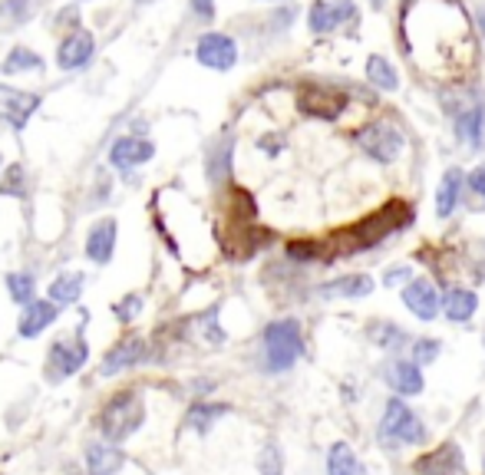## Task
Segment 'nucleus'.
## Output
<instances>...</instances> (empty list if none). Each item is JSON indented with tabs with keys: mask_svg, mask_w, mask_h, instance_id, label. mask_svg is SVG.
<instances>
[{
	"mask_svg": "<svg viewBox=\"0 0 485 475\" xmlns=\"http://www.w3.org/2000/svg\"><path fill=\"white\" fill-rule=\"evenodd\" d=\"M409 222H413V208H409V202L393 198V202L383 205L377 215L363 218L360 224H353L350 232L337 234V238H333V244H337V251H340V254L367 251V248H373V244L387 242V238H390V234H396L400 228H406Z\"/></svg>",
	"mask_w": 485,
	"mask_h": 475,
	"instance_id": "f257e3e1",
	"label": "nucleus"
},
{
	"mask_svg": "<svg viewBox=\"0 0 485 475\" xmlns=\"http://www.w3.org/2000/svg\"><path fill=\"white\" fill-rule=\"evenodd\" d=\"M143 419H145V406L135 389L116 393L103 406V413H99V433L109 443H123V439H129L135 429L143 426Z\"/></svg>",
	"mask_w": 485,
	"mask_h": 475,
	"instance_id": "f03ea898",
	"label": "nucleus"
},
{
	"mask_svg": "<svg viewBox=\"0 0 485 475\" xmlns=\"http://www.w3.org/2000/svg\"><path fill=\"white\" fill-rule=\"evenodd\" d=\"M304 353V337H301V324L294 317L275 320L265 330V360L271 373H284L297 363Z\"/></svg>",
	"mask_w": 485,
	"mask_h": 475,
	"instance_id": "7ed1b4c3",
	"label": "nucleus"
},
{
	"mask_svg": "<svg viewBox=\"0 0 485 475\" xmlns=\"http://www.w3.org/2000/svg\"><path fill=\"white\" fill-rule=\"evenodd\" d=\"M380 436L393 439V443H403V446H419V443H426V426L419 423V416L400 397H393L387 403V409H383Z\"/></svg>",
	"mask_w": 485,
	"mask_h": 475,
	"instance_id": "20e7f679",
	"label": "nucleus"
},
{
	"mask_svg": "<svg viewBox=\"0 0 485 475\" xmlns=\"http://www.w3.org/2000/svg\"><path fill=\"white\" fill-rule=\"evenodd\" d=\"M357 146L380 165H390L400 159L403 146H406V136L393 123H373V126H363L357 132Z\"/></svg>",
	"mask_w": 485,
	"mask_h": 475,
	"instance_id": "39448f33",
	"label": "nucleus"
},
{
	"mask_svg": "<svg viewBox=\"0 0 485 475\" xmlns=\"http://www.w3.org/2000/svg\"><path fill=\"white\" fill-rule=\"evenodd\" d=\"M195 59L201 67L225 73L238 63V43L229 33H201L199 43H195Z\"/></svg>",
	"mask_w": 485,
	"mask_h": 475,
	"instance_id": "423d86ee",
	"label": "nucleus"
},
{
	"mask_svg": "<svg viewBox=\"0 0 485 475\" xmlns=\"http://www.w3.org/2000/svg\"><path fill=\"white\" fill-rule=\"evenodd\" d=\"M297 106L311 113V116H321V119H337L347 109V96H343L340 89L333 87H321V83H304L301 93H297Z\"/></svg>",
	"mask_w": 485,
	"mask_h": 475,
	"instance_id": "0eeeda50",
	"label": "nucleus"
},
{
	"mask_svg": "<svg viewBox=\"0 0 485 475\" xmlns=\"http://www.w3.org/2000/svg\"><path fill=\"white\" fill-rule=\"evenodd\" d=\"M406 475H466V456L456 443H446V446L419 456Z\"/></svg>",
	"mask_w": 485,
	"mask_h": 475,
	"instance_id": "6e6552de",
	"label": "nucleus"
},
{
	"mask_svg": "<svg viewBox=\"0 0 485 475\" xmlns=\"http://www.w3.org/2000/svg\"><path fill=\"white\" fill-rule=\"evenodd\" d=\"M403 304L416 320H433L443 311V297L429 278H413L409 284H403Z\"/></svg>",
	"mask_w": 485,
	"mask_h": 475,
	"instance_id": "1a4fd4ad",
	"label": "nucleus"
},
{
	"mask_svg": "<svg viewBox=\"0 0 485 475\" xmlns=\"http://www.w3.org/2000/svg\"><path fill=\"white\" fill-rule=\"evenodd\" d=\"M86 357H89V350H86L83 340H57L53 347H50V357H47V370H50V379H63V377H73L77 370H83Z\"/></svg>",
	"mask_w": 485,
	"mask_h": 475,
	"instance_id": "9d476101",
	"label": "nucleus"
},
{
	"mask_svg": "<svg viewBox=\"0 0 485 475\" xmlns=\"http://www.w3.org/2000/svg\"><path fill=\"white\" fill-rule=\"evenodd\" d=\"M37 106H40V96L23 93V89L4 87V83H0V119H7L14 129L27 126V119L37 113Z\"/></svg>",
	"mask_w": 485,
	"mask_h": 475,
	"instance_id": "9b49d317",
	"label": "nucleus"
},
{
	"mask_svg": "<svg viewBox=\"0 0 485 475\" xmlns=\"http://www.w3.org/2000/svg\"><path fill=\"white\" fill-rule=\"evenodd\" d=\"M357 17V7H353V0H317L311 14H307V23L314 33H331L343 23V20H353Z\"/></svg>",
	"mask_w": 485,
	"mask_h": 475,
	"instance_id": "f8f14e48",
	"label": "nucleus"
},
{
	"mask_svg": "<svg viewBox=\"0 0 485 475\" xmlns=\"http://www.w3.org/2000/svg\"><path fill=\"white\" fill-rule=\"evenodd\" d=\"M383 377L390 383L393 393H400V397H419L423 393V370H419L416 360H390L387 367H383Z\"/></svg>",
	"mask_w": 485,
	"mask_h": 475,
	"instance_id": "ddd939ff",
	"label": "nucleus"
},
{
	"mask_svg": "<svg viewBox=\"0 0 485 475\" xmlns=\"http://www.w3.org/2000/svg\"><path fill=\"white\" fill-rule=\"evenodd\" d=\"M153 156H155V146L143 136L116 139L113 149H109V162H113L116 169H123V172L126 169H139V165H145Z\"/></svg>",
	"mask_w": 485,
	"mask_h": 475,
	"instance_id": "4468645a",
	"label": "nucleus"
},
{
	"mask_svg": "<svg viewBox=\"0 0 485 475\" xmlns=\"http://www.w3.org/2000/svg\"><path fill=\"white\" fill-rule=\"evenodd\" d=\"M96 53V40L89 30H73L63 43H60V53H57V63L60 69H83Z\"/></svg>",
	"mask_w": 485,
	"mask_h": 475,
	"instance_id": "2eb2a0df",
	"label": "nucleus"
},
{
	"mask_svg": "<svg viewBox=\"0 0 485 475\" xmlns=\"http://www.w3.org/2000/svg\"><path fill=\"white\" fill-rule=\"evenodd\" d=\"M145 360V340L143 337H126L119 340L103 360V373L106 377H116V373H123V370H133L135 363H143Z\"/></svg>",
	"mask_w": 485,
	"mask_h": 475,
	"instance_id": "dca6fc26",
	"label": "nucleus"
},
{
	"mask_svg": "<svg viewBox=\"0 0 485 475\" xmlns=\"http://www.w3.org/2000/svg\"><path fill=\"white\" fill-rule=\"evenodd\" d=\"M452 129H456V139H459V142H466L469 149H482V142H485V116H482V106H462V109H456Z\"/></svg>",
	"mask_w": 485,
	"mask_h": 475,
	"instance_id": "f3484780",
	"label": "nucleus"
},
{
	"mask_svg": "<svg viewBox=\"0 0 485 475\" xmlns=\"http://www.w3.org/2000/svg\"><path fill=\"white\" fill-rule=\"evenodd\" d=\"M113 251H116V222L113 218H103V222H96L93 228H89L86 254H89V261L106 264L113 258Z\"/></svg>",
	"mask_w": 485,
	"mask_h": 475,
	"instance_id": "a211bd4d",
	"label": "nucleus"
},
{
	"mask_svg": "<svg viewBox=\"0 0 485 475\" xmlns=\"http://www.w3.org/2000/svg\"><path fill=\"white\" fill-rule=\"evenodd\" d=\"M126 466L123 449H116L113 443H93L86 449V469L89 475H116Z\"/></svg>",
	"mask_w": 485,
	"mask_h": 475,
	"instance_id": "6ab92c4d",
	"label": "nucleus"
},
{
	"mask_svg": "<svg viewBox=\"0 0 485 475\" xmlns=\"http://www.w3.org/2000/svg\"><path fill=\"white\" fill-rule=\"evenodd\" d=\"M462 188H466V175L462 169H446L443 175V182L436 188V215L439 218H449V215L456 212L459 198H462Z\"/></svg>",
	"mask_w": 485,
	"mask_h": 475,
	"instance_id": "aec40b11",
	"label": "nucleus"
},
{
	"mask_svg": "<svg viewBox=\"0 0 485 475\" xmlns=\"http://www.w3.org/2000/svg\"><path fill=\"white\" fill-rule=\"evenodd\" d=\"M377 284H373L370 274H343V278H333L321 288L323 297H347V301H357V297H367Z\"/></svg>",
	"mask_w": 485,
	"mask_h": 475,
	"instance_id": "412c9836",
	"label": "nucleus"
},
{
	"mask_svg": "<svg viewBox=\"0 0 485 475\" xmlns=\"http://www.w3.org/2000/svg\"><path fill=\"white\" fill-rule=\"evenodd\" d=\"M57 320V304L53 301H33L27 304V311L20 314V337H37V333H43V330L50 327Z\"/></svg>",
	"mask_w": 485,
	"mask_h": 475,
	"instance_id": "4be33fe9",
	"label": "nucleus"
},
{
	"mask_svg": "<svg viewBox=\"0 0 485 475\" xmlns=\"http://www.w3.org/2000/svg\"><path fill=\"white\" fill-rule=\"evenodd\" d=\"M443 311H446V317L452 324H466L479 311L476 291H469V288H449L446 297H443Z\"/></svg>",
	"mask_w": 485,
	"mask_h": 475,
	"instance_id": "5701e85b",
	"label": "nucleus"
},
{
	"mask_svg": "<svg viewBox=\"0 0 485 475\" xmlns=\"http://www.w3.org/2000/svg\"><path fill=\"white\" fill-rule=\"evenodd\" d=\"M327 475H370L363 459L353 452L347 443H333L327 452Z\"/></svg>",
	"mask_w": 485,
	"mask_h": 475,
	"instance_id": "b1692460",
	"label": "nucleus"
},
{
	"mask_svg": "<svg viewBox=\"0 0 485 475\" xmlns=\"http://www.w3.org/2000/svg\"><path fill=\"white\" fill-rule=\"evenodd\" d=\"M225 413H229L225 403H195V406L189 409L185 423H189L195 433H209V429L215 426V419H221Z\"/></svg>",
	"mask_w": 485,
	"mask_h": 475,
	"instance_id": "393cba45",
	"label": "nucleus"
},
{
	"mask_svg": "<svg viewBox=\"0 0 485 475\" xmlns=\"http://www.w3.org/2000/svg\"><path fill=\"white\" fill-rule=\"evenodd\" d=\"M367 79H370V87L387 89V93L400 89V77H396V69L390 67V59H383V57L367 59Z\"/></svg>",
	"mask_w": 485,
	"mask_h": 475,
	"instance_id": "a878e982",
	"label": "nucleus"
},
{
	"mask_svg": "<svg viewBox=\"0 0 485 475\" xmlns=\"http://www.w3.org/2000/svg\"><path fill=\"white\" fill-rule=\"evenodd\" d=\"M83 291V274L79 271H67L60 274L57 281L50 284V301L53 304H73Z\"/></svg>",
	"mask_w": 485,
	"mask_h": 475,
	"instance_id": "bb28decb",
	"label": "nucleus"
},
{
	"mask_svg": "<svg viewBox=\"0 0 485 475\" xmlns=\"http://www.w3.org/2000/svg\"><path fill=\"white\" fill-rule=\"evenodd\" d=\"M37 7L40 0H0V17L7 20L10 27H20L37 14Z\"/></svg>",
	"mask_w": 485,
	"mask_h": 475,
	"instance_id": "cd10ccee",
	"label": "nucleus"
},
{
	"mask_svg": "<svg viewBox=\"0 0 485 475\" xmlns=\"http://www.w3.org/2000/svg\"><path fill=\"white\" fill-rule=\"evenodd\" d=\"M327 254H331V248L323 242H311V238L287 244V258L297 264H311V261H317V258H327Z\"/></svg>",
	"mask_w": 485,
	"mask_h": 475,
	"instance_id": "c85d7f7f",
	"label": "nucleus"
},
{
	"mask_svg": "<svg viewBox=\"0 0 485 475\" xmlns=\"http://www.w3.org/2000/svg\"><path fill=\"white\" fill-rule=\"evenodd\" d=\"M43 67V59L27 47H14L4 59V73H27V69H40Z\"/></svg>",
	"mask_w": 485,
	"mask_h": 475,
	"instance_id": "c756f323",
	"label": "nucleus"
},
{
	"mask_svg": "<svg viewBox=\"0 0 485 475\" xmlns=\"http://www.w3.org/2000/svg\"><path fill=\"white\" fill-rule=\"evenodd\" d=\"M370 340L377 343V347L393 350V347H403L409 337H406V330L393 327V324H373V327H370Z\"/></svg>",
	"mask_w": 485,
	"mask_h": 475,
	"instance_id": "7c9ffc66",
	"label": "nucleus"
},
{
	"mask_svg": "<svg viewBox=\"0 0 485 475\" xmlns=\"http://www.w3.org/2000/svg\"><path fill=\"white\" fill-rule=\"evenodd\" d=\"M7 288H10V297L17 304H33V294H37V281H33V274H10L7 278Z\"/></svg>",
	"mask_w": 485,
	"mask_h": 475,
	"instance_id": "2f4dec72",
	"label": "nucleus"
},
{
	"mask_svg": "<svg viewBox=\"0 0 485 475\" xmlns=\"http://www.w3.org/2000/svg\"><path fill=\"white\" fill-rule=\"evenodd\" d=\"M257 472L284 475V456H281V446H277V443H267V446L257 452Z\"/></svg>",
	"mask_w": 485,
	"mask_h": 475,
	"instance_id": "473e14b6",
	"label": "nucleus"
},
{
	"mask_svg": "<svg viewBox=\"0 0 485 475\" xmlns=\"http://www.w3.org/2000/svg\"><path fill=\"white\" fill-rule=\"evenodd\" d=\"M231 146H235V142H231V139H225V142L219 146V152L209 159V178H211V182H225V178H229Z\"/></svg>",
	"mask_w": 485,
	"mask_h": 475,
	"instance_id": "72a5a7b5",
	"label": "nucleus"
},
{
	"mask_svg": "<svg viewBox=\"0 0 485 475\" xmlns=\"http://www.w3.org/2000/svg\"><path fill=\"white\" fill-rule=\"evenodd\" d=\"M439 357V340H416V343H413V360H416L419 367H423V363H433V360Z\"/></svg>",
	"mask_w": 485,
	"mask_h": 475,
	"instance_id": "f704fd0d",
	"label": "nucleus"
},
{
	"mask_svg": "<svg viewBox=\"0 0 485 475\" xmlns=\"http://www.w3.org/2000/svg\"><path fill=\"white\" fill-rule=\"evenodd\" d=\"M409 281H413V268H409V264L390 268V271L383 274V284H387V288H400V284H409Z\"/></svg>",
	"mask_w": 485,
	"mask_h": 475,
	"instance_id": "c9c22d12",
	"label": "nucleus"
},
{
	"mask_svg": "<svg viewBox=\"0 0 485 475\" xmlns=\"http://www.w3.org/2000/svg\"><path fill=\"white\" fill-rule=\"evenodd\" d=\"M466 188L476 195V198H482L485 202V165H476V169L466 175Z\"/></svg>",
	"mask_w": 485,
	"mask_h": 475,
	"instance_id": "e433bc0d",
	"label": "nucleus"
},
{
	"mask_svg": "<svg viewBox=\"0 0 485 475\" xmlns=\"http://www.w3.org/2000/svg\"><path fill=\"white\" fill-rule=\"evenodd\" d=\"M201 333H205V337H209L211 343H215V347H221V343H225V333H221V327L215 324V311H211L209 317L201 320Z\"/></svg>",
	"mask_w": 485,
	"mask_h": 475,
	"instance_id": "4c0bfd02",
	"label": "nucleus"
},
{
	"mask_svg": "<svg viewBox=\"0 0 485 475\" xmlns=\"http://www.w3.org/2000/svg\"><path fill=\"white\" fill-rule=\"evenodd\" d=\"M23 192V169L14 165L7 172V182H4V195H20Z\"/></svg>",
	"mask_w": 485,
	"mask_h": 475,
	"instance_id": "58836bf2",
	"label": "nucleus"
},
{
	"mask_svg": "<svg viewBox=\"0 0 485 475\" xmlns=\"http://www.w3.org/2000/svg\"><path fill=\"white\" fill-rule=\"evenodd\" d=\"M139 311H143V301H139V297H129V301L119 304V317L123 320H133Z\"/></svg>",
	"mask_w": 485,
	"mask_h": 475,
	"instance_id": "ea45409f",
	"label": "nucleus"
},
{
	"mask_svg": "<svg viewBox=\"0 0 485 475\" xmlns=\"http://www.w3.org/2000/svg\"><path fill=\"white\" fill-rule=\"evenodd\" d=\"M191 10H195L201 20H211L215 17V0H191Z\"/></svg>",
	"mask_w": 485,
	"mask_h": 475,
	"instance_id": "a19ab883",
	"label": "nucleus"
},
{
	"mask_svg": "<svg viewBox=\"0 0 485 475\" xmlns=\"http://www.w3.org/2000/svg\"><path fill=\"white\" fill-rule=\"evenodd\" d=\"M479 30H482V40H485V4L479 7Z\"/></svg>",
	"mask_w": 485,
	"mask_h": 475,
	"instance_id": "79ce46f5",
	"label": "nucleus"
},
{
	"mask_svg": "<svg viewBox=\"0 0 485 475\" xmlns=\"http://www.w3.org/2000/svg\"><path fill=\"white\" fill-rule=\"evenodd\" d=\"M135 4H153V0H135Z\"/></svg>",
	"mask_w": 485,
	"mask_h": 475,
	"instance_id": "37998d69",
	"label": "nucleus"
},
{
	"mask_svg": "<svg viewBox=\"0 0 485 475\" xmlns=\"http://www.w3.org/2000/svg\"><path fill=\"white\" fill-rule=\"evenodd\" d=\"M271 4H281V0H271Z\"/></svg>",
	"mask_w": 485,
	"mask_h": 475,
	"instance_id": "c03bdc74",
	"label": "nucleus"
}]
</instances>
